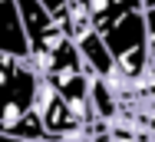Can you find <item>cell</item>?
Returning a JSON list of instances; mask_svg holds the SVG:
<instances>
[{
    "label": "cell",
    "instance_id": "6da1fadb",
    "mask_svg": "<svg viewBox=\"0 0 155 142\" xmlns=\"http://www.w3.org/2000/svg\"><path fill=\"white\" fill-rule=\"evenodd\" d=\"M36 79L40 76L30 66V56L0 53V129H10L30 109Z\"/></svg>",
    "mask_w": 155,
    "mask_h": 142
},
{
    "label": "cell",
    "instance_id": "7a4b0ae2",
    "mask_svg": "<svg viewBox=\"0 0 155 142\" xmlns=\"http://www.w3.org/2000/svg\"><path fill=\"white\" fill-rule=\"evenodd\" d=\"M0 53L30 56V40H27V30L20 23L13 0H0Z\"/></svg>",
    "mask_w": 155,
    "mask_h": 142
},
{
    "label": "cell",
    "instance_id": "3957f363",
    "mask_svg": "<svg viewBox=\"0 0 155 142\" xmlns=\"http://www.w3.org/2000/svg\"><path fill=\"white\" fill-rule=\"evenodd\" d=\"M76 53H79L83 69H86L89 76H102V79H106V76L116 73V63H112L109 50H106V43H102V36H99L96 30H89L86 36L76 40Z\"/></svg>",
    "mask_w": 155,
    "mask_h": 142
},
{
    "label": "cell",
    "instance_id": "277c9868",
    "mask_svg": "<svg viewBox=\"0 0 155 142\" xmlns=\"http://www.w3.org/2000/svg\"><path fill=\"white\" fill-rule=\"evenodd\" d=\"M17 3V13H20V23H23V30H27V40H36L43 30L53 23V13L40 3V0H13Z\"/></svg>",
    "mask_w": 155,
    "mask_h": 142
},
{
    "label": "cell",
    "instance_id": "5b68a950",
    "mask_svg": "<svg viewBox=\"0 0 155 142\" xmlns=\"http://www.w3.org/2000/svg\"><path fill=\"white\" fill-rule=\"evenodd\" d=\"M7 132H13L17 139H23V142H36V139H46V132H43V122H40V116H36V109H27V113L20 116Z\"/></svg>",
    "mask_w": 155,
    "mask_h": 142
},
{
    "label": "cell",
    "instance_id": "8992f818",
    "mask_svg": "<svg viewBox=\"0 0 155 142\" xmlns=\"http://www.w3.org/2000/svg\"><path fill=\"white\" fill-rule=\"evenodd\" d=\"M40 3H43V7H46V10H50V13L56 17V13L63 10V3H66V0H40Z\"/></svg>",
    "mask_w": 155,
    "mask_h": 142
},
{
    "label": "cell",
    "instance_id": "52a82bcc",
    "mask_svg": "<svg viewBox=\"0 0 155 142\" xmlns=\"http://www.w3.org/2000/svg\"><path fill=\"white\" fill-rule=\"evenodd\" d=\"M93 142H116V139H109V136L102 132V136H93Z\"/></svg>",
    "mask_w": 155,
    "mask_h": 142
},
{
    "label": "cell",
    "instance_id": "ba28073f",
    "mask_svg": "<svg viewBox=\"0 0 155 142\" xmlns=\"http://www.w3.org/2000/svg\"><path fill=\"white\" fill-rule=\"evenodd\" d=\"M36 142H60V139H36Z\"/></svg>",
    "mask_w": 155,
    "mask_h": 142
}]
</instances>
